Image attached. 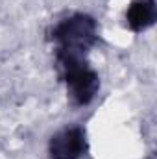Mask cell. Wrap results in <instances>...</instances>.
I'll use <instances>...</instances> for the list:
<instances>
[{
	"mask_svg": "<svg viewBox=\"0 0 157 159\" xmlns=\"http://www.w3.org/2000/svg\"><path fill=\"white\" fill-rule=\"evenodd\" d=\"M48 159H83L89 152L87 129L79 124L65 126L48 139Z\"/></svg>",
	"mask_w": 157,
	"mask_h": 159,
	"instance_id": "3",
	"label": "cell"
},
{
	"mask_svg": "<svg viewBox=\"0 0 157 159\" xmlns=\"http://www.w3.org/2000/svg\"><path fill=\"white\" fill-rule=\"evenodd\" d=\"M46 35L54 48L89 54L100 39V28L92 15L83 11H72L59 19L56 24H52Z\"/></svg>",
	"mask_w": 157,
	"mask_h": 159,
	"instance_id": "2",
	"label": "cell"
},
{
	"mask_svg": "<svg viewBox=\"0 0 157 159\" xmlns=\"http://www.w3.org/2000/svg\"><path fill=\"white\" fill-rule=\"evenodd\" d=\"M126 26L133 34H142L150 30L157 20L155 0H131L124 13Z\"/></svg>",
	"mask_w": 157,
	"mask_h": 159,
	"instance_id": "4",
	"label": "cell"
},
{
	"mask_svg": "<svg viewBox=\"0 0 157 159\" xmlns=\"http://www.w3.org/2000/svg\"><path fill=\"white\" fill-rule=\"evenodd\" d=\"M87 56L83 52L54 48L56 70L72 107H87L92 104L102 87L100 74L91 67Z\"/></svg>",
	"mask_w": 157,
	"mask_h": 159,
	"instance_id": "1",
	"label": "cell"
}]
</instances>
